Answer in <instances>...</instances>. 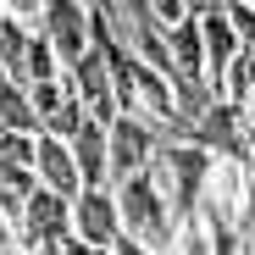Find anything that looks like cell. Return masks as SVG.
Here are the masks:
<instances>
[{"instance_id":"cell-4","label":"cell","mask_w":255,"mask_h":255,"mask_svg":"<svg viewBox=\"0 0 255 255\" xmlns=\"http://www.w3.org/2000/svg\"><path fill=\"white\" fill-rule=\"evenodd\" d=\"M72 233V200H56L45 189H33L22 200V217H17V250L33 255L39 244H50V239H67Z\"/></svg>"},{"instance_id":"cell-16","label":"cell","mask_w":255,"mask_h":255,"mask_svg":"<svg viewBox=\"0 0 255 255\" xmlns=\"http://www.w3.org/2000/svg\"><path fill=\"white\" fill-rule=\"evenodd\" d=\"M56 244H61V255H106V250H89V244L72 239V233H67V239H56Z\"/></svg>"},{"instance_id":"cell-18","label":"cell","mask_w":255,"mask_h":255,"mask_svg":"<svg viewBox=\"0 0 255 255\" xmlns=\"http://www.w3.org/2000/svg\"><path fill=\"white\" fill-rule=\"evenodd\" d=\"M244 128H250V139H255V95L244 100Z\"/></svg>"},{"instance_id":"cell-10","label":"cell","mask_w":255,"mask_h":255,"mask_svg":"<svg viewBox=\"0 0 255 255\" xmlns=\"http://www.w3.org/2000/svg\"><path fill=\"white\" fill-rule=\"evenodd\" d=\"M250 95H255V50H239V56L228 61V72H222V89H217V100L244 111V100H250Z\"/></svg>"},{"instance_id":"cell-12","label":"cell","mask_w":255,"mask_h":255,"mask_svg":"<svg viewBox=\"0 0 255 255\" xmlns=\"http://www.w3.org/2000/svg\"><path fill=\"white\" fill-rule=\"evenodd\" d=\"M144 22L166 39L172 28H183V22H189V0H144Z\"/></svg>"},{"instance_id":"cell-3","label":"cell","mask_w":255,"mask_h":255,"mask_svg":"<svg viewBox=\"0 0 255 255\" xmlns=\"http://www.w3.org/2000/svg\"><path fill=\"white\" fill-rule=\"evenodd\" d=\"M150 155H155V128H144L139 117H117V122L106 128V161H111L106 178H111V189H117L122 178L144 172Z\"/></svg>"},{"instance_id":"cell-1","label":"cell","mask_w":255,"mask_h":255,"mask_svg":"<svg viewBox=\"0 0 255 255\" xmlns=\"http://www.w3.org/2000/svg\"><path fill=\"white\" fill-rule=\"evenodd\" d=\"M111 200H117L122 239L144 244L150 255H166V250H172V233H178V222H172V205H166V194H161V189H155L144 172L122 178V183L111 189Z\"/></svg>"},{"instance_id":"cell-9","label":"cell","mask_w":255,"mask_h":255,"mask_svg":"<svg viewBox=\"0 0 255 255\" xmlns=\"http://www.w3.org/2000/svg\"><path fill=\"white\" fill-rule=\"evenodd\" d=\"M0 133H22V139L39 133V117L28 111V83L17 78H0Z\"/></svg>"},{"instance_id":"cell-5","label":"cell","mask_w":255,"mask_h":255,"mask_svg":"<svg viewBox=\"0 0 255 255\" xmlns=\"http://www.w3.org/2000/svg\"><path fill=\"white\" fill-rule=\"evenodd\" d=\"M117 233H122V222H117L111 189H83V194L72 200V239H83L89 250H111Z\"/></svg>"},{"instance_id":"cell-11","label":"cell","mask_w":255,"mask_h":255,"mask_svg":"<svg viewBox=\"0 0 255 255\" xmlns=\"http://www.w3.org/2000/svg\"><path fill=\"white\" fill-rule=\"evenodd\" d=\"M211 106H217V95H211L205 83H194V78H172V111H178L183 128H194Z\"/></svg>"},{"instance_id":"cell-14","label":"cell","mask_w":255,"mask_h":255,"mask_svg":"<svg viewBox=\"0 0 255 255\" xmlns=\"http://www.w3.org/2000/svg\"><path fill=\"white\" fill-rule=\"evenodd\" d=\"M0 161H6V166H28V172H33V139L0 133Z\"/></svg>"},{"instance_id":"cell-17","label":"cell","mask_w":255,"mask_h":255,"mask_svg":"<svg viewBox=\"0 0 255 255\" xmlns=\"http://www.w3.org/2000/svg\"><path fill=\"white\" fill-rule=\"evenodd\" d=\"M6 244H17V222H6V217H0V250H6Z\"/></svg>"},{"instance_id":"cell-2","label":"cell","mask_w":255,"mask_h":255,"mask_svg":"<svg viewBox=\"0 0 255 255\" xmlns=\"http://www.w3.org/2000/svg\"><path fill=\"white\" fill-rule=\"evenodd\" d=\"M244 211H250V166L211 155V172H205V189H200V217L239 233Z\"/></svg>"},{"instance_id":"cell-8","label":"cell","mask_w":255,"mask_h":255,"mask_svg":"<svg viewBox=\"0 0 255 255\" xmlns=\"http://www.w3.org/2000/svg\"><path fill=\"white\" fill-rule=\"evenodd\" d=\"M67 155H72V166H78V189H111V178H106V128L100 122H83L78 133L67 139Z\"/></svg>"},{"instance_id":"cell-7","label":"cell","mask_w":255,"mask_h":255,"mask_svg":"<svg viewBox=\"0 0 255 255\" xmlns=\"http://www.w3.org/2000/svg\"><path fill=\"white\" fill-rule=\"evenodd\" d=\"M33 178H39V189L56 194V200H78V194H83L67 144H61V139H45V133H33Z\"/></svg>"},{"instance_id":"cell-13","label":"cell","mask_w":255,"mask_h":255,"mask_svg":"<svg viewBox=\"0 0 255 255\" xmlns=\"http://www.w3.org/2000/svg\"><path fill=\"white\" fill-rule=\"evenodd\" d=\"M222 17L239 39V50H255V0H222Z\"/></svg>"},{"instance_id":"cell-6","label":"cell","mask_w":255,"mask_h":255,"mask_svg":"<svg viewBox=\"0 0 255 255\" xmlns=\"http://www.w3.org/2000/svg\"><path fill=\"white\" fill-rule=\"evenodd\" d=\"M45 39L61 61V72L89 50V33H83V0H45Z\"/></svg>"},{"instance_id":"cell-15","label":"cell","mask_w":255,"mask_h":255,"mask_svg":"<svg viewBox=\"0 0 255 255\" xmlns=\"http://www.w3.org/2000/svg\"><path fill=\"white\" fill-rule=\"evenodd\" d=\"M106 255H150V250H144V244H133V239H122V233H117V239H111V250H106Z\"/></svg>"}]
</instances>
